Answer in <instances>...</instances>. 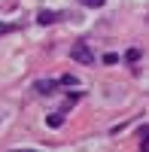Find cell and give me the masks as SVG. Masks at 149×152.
<instances>
[{
  "label": "cell",
  "instance_id": "obj_1",
  "mask_svg": "<svg viewBox=\"0 0 149 152\" xmlns=\"http://www.w3.org/2000/svg\"><path fill=\"white\" fill-rule=\"evenodd\" d=\"M70 58H73V61H79V64H94V52L88 49V43H73Z\"/></svg>",
  "mask_w": 149,
  "mask_h": 152
},
{
  "label": "cell",
  "instance_id": "obj_2",
  "mask_svg": "<svg viewBox=\"0 0 149 152\" xmlns=\"http://www.w3.org/2000/svg\"><path fill=\"white\" fill-rule=\"evenodd\" d=\"M58 85H61V82H55V79H40L34 88H37L40 94H55V91H58Z\"/></svg>",
  "mask_w": 149,
  "mask_h": 152
},
{
  "label": "cell",
  "instance_id": "obj_3",
  "mask_svg": "<svg viewBox=\"0 0 149 152\" xmlns=\"http://www.w3.org/2000/svg\"><path fill=\"white\" fill-rule=\"evenodd\" d=\"M58 18H64V12H49V9H43L40 15H37V21H40V24H55Z\"/></svg>",
  "mask_w": 149,
  "mask_h": 152
},
{
  "label": "cell",
  "instance_id": "obj_4",
  "mask_svg": "<svg viewBox=\"0 0 149 152\" xmlns=\"http://www.w3.org/2000/svg\"><path fill=\"white\" fill-rule=\"evenodd\" d=\"M46 122H49V128H61V122H64V116H58V113H55V116H49Z\"/></svg>",
  "mask_w": 149,
  "mask_h": 152
},
{
  "label": "cell",
  "instance_id": "obj_5",
  "mask_svg": "<svg viewBox=\"0 0 149 152\" xmlns=\"http://www.w3.org/2000/svg\"><path fill=\"white\" fill-rule=\"evenodd\" d=\"M79 3H82V6H91V9H97V6H104L107 0H79Z\"/></svg>",
  "mask_w": 149,
  "mask_h": 152
}]
</instances>
